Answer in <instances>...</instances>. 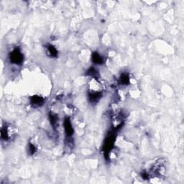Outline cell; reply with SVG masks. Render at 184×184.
Here are the masks:
<instances>
[{
  "label": "cell",
  "instance_id": "6da1fadb",
  "mask_svg": "<svg viewBox=\"0 0 184 184\" xmlns=\"http://www.w3.org/2000/svg\"><path fill=\"white\" fill-rule=\"evenodd\" d=\"M10 59L11 63L16 65H20L23 62V55L19 48H15L10 54Z\"/></svg>",
  "mask_w": 184,
  "mask_h": 184
},
{
  "label": "cell",
  "instance_id": "7a4b0ae2",
  "mask_svg": "<svg viewBox=\"0 0 184 184\" xmlns=\"http://www.w3.org/2000/svg\"><path fill=\"white\" fill-rule=\"evenodd\" d=\"M114 135L113 134L110 133L109 134V135L106 137L104 142V153L106 155H108L111 150L112 149L114 146Z\"/></svg>",
  "mask_w": 184,
  "mask_h": 184
},
{
  "label": "cell",
  "instance_id": "3957f363",
  "mask_svg": "<svg viewBox=\"0 0 184 184\" xmlns=\"http://www.w3.org/2000/svg\"><path fill=\"white\" fill-rule=\"evenodd\" d=\"M64 129H65V133L67 137H71L74 135V128H73L69 118H66L65 119V121H64Z\"/></svg>",
  "mask_w": 184,
  "mask_h": 184
},
{
  "label": "cell",
  "instance_id": "277c9868",
  "mask_svg": "<svg viewBox=\"0 0 184 184\" xmlns=\"http://www.w3.org/2000/svg\"><path fill=\"white\" fill-rule=\"evenodd\" d=\"M44 100L42 97L38 96H34L30 99V103H31L32 106L34 107H40L41 105L43 104Z\"/></svg>",
  "mask_w": 184,
  "mask_h": 184
},
{
  "label": "cell",
  "instance_id": "5b68a950",
  "mask_svg": "<svg viewBox=\"0 0 184 184\" xmlns=\"http://www.w3.org/2000/svg\"><path fill=\"white\" fill-rule=\"evenodd\" d=\"M92 60L93 62L96 64H101L103 63L104 59L99 53H96V52H94L92 54Z\"/></svg>",
  "mask_w": 184,
  "mask_h": 184
},
{
  "label": "cell",
  "instance_id": "8992f818",
  "mask_svg": "<svg viewBox=\"0 0 184 184\" xmlns=\"http://www.w3.org/2000/svg\"><path fill=\"white\" fill-rule=\"evenodd\" d=\"M119 83L122 85H127L130 83V77L127 74H122L119 78Z\"/></svg>",
  "mask_w": 184,
  "mask_h": 184
},
{
  "label": "cell",
  "instance_id": "52a82bcc",
  "mask_svg": "<svg viewBox=\"0 0 184 184\" xmlns=\"http://www.w3.org/2000/svg\"><path fill=\"white\" fill-rule=\"evenodd\" d=\"M48 52H49L50 55H51V56L55 57L57 56V55H58V51H57V50L55 49V48L53 47V45H49L48 48Z\"/></svg>",
  "mask_w": 184,
  "mask_h": 184
},
{
  "label": "cell",
  "instance_id": "ba28073f",
  "mask_svg": "<svg viewBox=\"0 0 184 184\" xmlns=\"http://www.w3.org/2000/svg\"><path fill=\"white\" fill-rule=\"evenodd\" d=\"M29 151L30 153V154H34V153H35V151H36V150H35V145H33V144H30L29 145Z\"/></svg>",
  "mask_w": 184,
  "mask_h": 184
}]
</instances>
